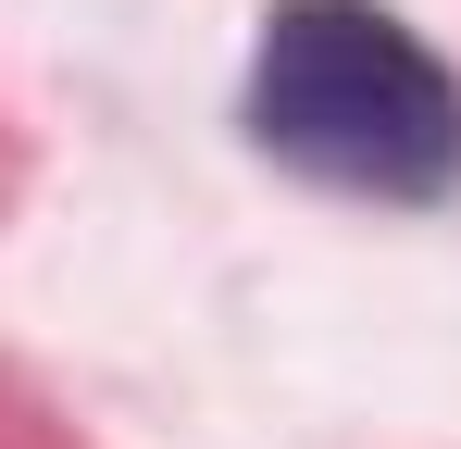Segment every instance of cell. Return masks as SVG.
<instances>
[{"label":"cell","mask_w":461,"mask_h":449,"mask_svg":"<svg viewBox=\"0 0 461 449\" xmlns=\"http://www.w3.org/2000/svg\"><path fill=\"white\" fill-rule=\"evenodd\" d=\"M249 138L337 200H449L461 188V75L386 0H275L249 50Z\"/></svg>","instance_id":"cell-1"}]
</instances>
